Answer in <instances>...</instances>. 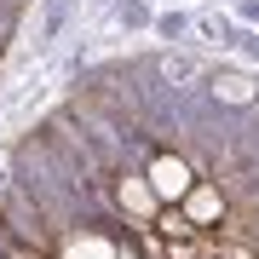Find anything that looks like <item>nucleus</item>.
Instances as JSON below:
<instances>
[{
	"instance_id": "1",
	"label": "nucleus",
	"mask_w": 259,
	"mask_h": 259,
	"mask_svg": "<svg viewBox=\"0 0 259 259\" xmlns=\"http://www.w3.org/2000/svg\"><path fill=\"white\" fill-rule=\"evenodd\" d=\"M139 173L150 179V196H156L161 207H179L190 196V185H196V173H190V161L179 156V150H156V156H150Z\"/></svg>"
},
{
	"instance_id": "2",
	"label": "nucleus",
	"mask_w": 259,
	"mask_h": 259,
	"mask_svg": "<svg viewBox=\"0 0 259 259\" xmlns=\"http://www.w3.org/2000/svg\"><path fill=\"white\" fill-rule=\"evenodd\" d=\"M75 23H81V0H35V58L58 52V40H69Z\"/></svg>"
},
{
	"instance_id": "3",
	"label": "nucleus",
	"mask_w": 259,
	"mask_h": 259,
	"mask_svg": "<svg viewBox=\"0 0 259 259\" xmlns=\"http://www.w3.org/2000/svg\"><path fill=\"white\" fill-rule=\"evenodd\" d=\"M225 207H231V202L219 196V185H213V179H196V185H190V196L179 202V213H185V225H190L196 236H207L213 225L225 219Z\"/></svg>"
},
{
	"instance_id": "4",
	"label": "nucleus",
	"mask_w": 259,
	"mask_h": 259,
	"mask_svg": "<svg viewBox=\"0 0 259 259\" xmlns=\"http://www.w3.org/2000/svg\"><path fill=\"white\" fill-rule=\"evenodd\" d=\"M110 18H115L121 35H150V23H156V6H150V0H115Z\"/></svg>"
},
{
	"instance_id": "5",
	"label": "nucleus",
	"mask_w": 259,
	"mask_h": 259,
	"mask_svg": "<svg viewBox=\"0 0 259 259\" xmlns=\"http://www.w3.org/2000/svg\"><path fill=\"white\" fill-rule=\"evenodd\" d=\"M231 23L236 29H259V0H231Z\"/></svg>"
},
{
	"instance_id": "6",
	"label": "nucleus",
	"mask_w": 259,
	"mask_h": 259,
	"mask_svg": "<svg viewBox=\"0 0 259 259\" xmlns=\"http://www.w3.org/2000/svg\"><path fill=\"white\" fill-rule=\"evenodd\" d=\"M93 6H98V12H110V6H115V0H93Z\"/></svg>"
},
{
	"instance_id": "7",
	"label": "nucleus",
	"mask_w": 259,
	"mask_h": 259,
	"mask_svg": "<svg viewBox=\"0 0 259 259\" xmlns=\"http://www.w3.org/2000/svg\"><path fill=\"white\" fill-rule=\"evenodd\" d=\"M207 6H231V0H207Z\"/></svg>"
},
{
	"instance_id": "8",
	"label": "nucleus",
	"mask_w": 259,
	"mask_h": 259,
	"mask_svg": "<svg viewBox=\"0 0 259 259\" xmlns=\"http://www.w3.org/2000/svg\"><path fill=\"white\" fill-rule=\"evenodd\" d=\"M253 35H259V29H253Z\"/></svg>"
}]
</instances>
